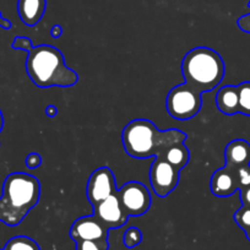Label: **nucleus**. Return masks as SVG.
<instances>
[{"instance_id":"1","label":"nucleus","mask_w":250,"mask_h":250,"mask_svg":"<svg viewBox=\"0 0 250 250\" xmlns=\"http://www.w3.org/2000/svg\"><path fill=\"white\" fill-rule=\"evenodd\" d=\"M188 135L178 129L158 130L151 120L135 119L123 129L122 141L125 152L138 160L156 157L175 144L184 143Z\"/></svg>"},{"instance_id":"2","label":"nucleus","mask_w":250,"mask_h":250,"mask_svg":"<svg viewBox=\"0 0 250 250\" xmlns=\"http://www.w3.org/2000/svg\"><path fill=\"white\" fill-rule=\"evenodd\" d=\"M41 183L33 175L15 172L5 178L0 196V222L15 227L38 204Z\"/></svg>"},{"instance_id":"3","label":"nucleus","mask_w":250,"mask_h":250,"mask_svg":"<svg viewBox=\"0 0 250 250\" xmlns=\"http://www.w3.org/2000/svg\"><path fill=\"white\" fill-rule=\"evenodd\" d=\"M26 71L37 87H71L79 81V75L68 68L62 52L53 45L41 44L28 52Z\"/></svg>"},{"instance_id":"4","label":"nucleus","mask_w":250,"mask_h":250,"mask_svg":"<svg viewBox=\"0 0 250 250\" xmlns=\"http://www.w3.org/2000/svg\"><path fill=\"white\" fill-rule=\"evenodd\" d=\"M180 69L185 83L201 93L217 87L226 71L222 57L208 47L189 50L183 58Z\"/></svg>"},{"instance_id":"5","label":"nucleus","mask_w":250,"mask_h":250,"mask_svg":"<svg viewBox=\"0 0 250 250\" xmlns=\"http://www.w3.org/2000/svg\"><path fill=\"white\" fill-rule=\"evenodd\" d=\"M201 92L188 83H180L168 92L166 100L167 112L177 120H189L201 109Z\"/></svg>"},{"instance_id":"6","label":"nucleus","mask_w":250,"mask_h":250,"mask_svg":"<svg viewBox=\"0 0 250 250\" xmlns=\"http://www.w3.org/2000/svg\"><path fill=\"white\" fill-rule=\"evenodd\" d=\"M178 168L170 165L161 156H156L150 168V183L158 198L169 195L179 183Z\"/></svg>"},{"instance_id":"7","label":"nucleus","mask_w":250,"mask_h":250,"mask_svg":"<svg viewBox=\"0 0 250 250\" xmlns=\"http://www.w3.org/2000/svg\"><path fill=\"white\" fill-rule=\"evenodd\" d=\"M123 208L129 216H143L151 206V195L147 188L139 182H129L117 191Z\"/></svg>"},{"instance_id":"8","label":"nucleus","mask_w":250,"mask_h":250,"mask_svg":"<svg viewBox=\"0 0 250 250\" xmlns=\"http://www.w3.org/2000/svg\"><path fill=\"white\" fill-rule=\"evenodd\" d=\"M117 193V180L108 167H101L92 172L87 183V199L91 205H97Z\"/></svg>"},{"instance_id":"9","label":"nucleus","mask_w":250,"mask_h":250,"mask_svg":"<svg viewBox=\"0 0 250 250\" xmlns=\"http://www.w3.org/2000/svg\"><path fill=\"white\" fill-rule=\"evenodd\" d=\"M108 229L95 215L78 218L70 228L74 242H97L108 244Z\"/></svg>"},{"instance_id":"10","label":"nucleus","mask_w":250,"mask_h":250,"mask_svg":"<svg viewBox=\"0 0 250 250\" xmlns=\"http://www.w3.org/2000/svg\"><path fill=\"white\" fill-rule=\"evenodd\" d=\"M118 191V190H117ZM93 215L108 228V229H114L120 228L126 223L129 215L125 212L120 204L119 198L117 193L110 195L105 200L101 201L97 205L92 206Z\"/></svg>"},{"instance_id":"11","label":"nucleus","mask_w":250,"mask_h":250,"mask_svg":"<svg viewBox=\"0 0 250 250\" xmlns=\"http://www.w3.org/2000/svg\"><path fill=\"white\" fill-rule=\"evenodd\" d=\"M210 190L217 198H228L238 190L234 169L222 167L216 170L210 179Z\"/></svg>"},{"instance_id":"12","label":"nucleus","mask_w":250,"mask_h":250,"mask_svg":"<svg viewBox=\"0 0 250 250\" xmlns=\"http://www.w3.org/2000/svg\"><path fill=\"white\" fill-rule=\"evenodd\" d=\"M226 167L235 169L242 166L250 165V144L243 139L230 141L225 150Z\"/></svg>"},{"instance_id":"13","label":"nucleus","mask_w":250,"mask_h":250,"mask_svg":"<svg viewBox=\"0 0 250 250\" xmlns=\"http://www.w3.org/2000/svg\"><path fill=\"white\" fill-rule=\"evenodd\" d=\"M47 0H19L18 11L21 21L27 26H35L44 15Z\"/></svg>"},{"instance_id":"14","label":"nucleus","mask_w":250,"mask_h":250,"mask_svg":"<svg viewBox=\"0 0 250 250\" xmlns=\"http://www.w3.org/2000/svg\"><path fill=\"white\" fill-rule=\"evenodd\" d=\"M216 104L220 112L226 115H234L239 113L238 86L226 85L221 87L216 95Z\"/></svg>"},{"instance_id":"15","label":"nucleus","mask_w":250,"mask_h":250,"mask_svg":"<svg viewBox=\"0 0 250 250\" xmlns=\"http://www.w3.org/2000/svg\"><path fill=\"white\" fill-rule=\"evenodd\" d=\"M160 156L179 170L183 169L190 160V152H189L187 146L184 145V143L175 144V145L170 146L167 150L163 151Z\"/></svg>"},{"instance_id":"16","label":"nucleus","mask_w":250,"mask_h":250,"mask_svg":"<svg viewBox=\"0 0 250 250\" xmlns=\"http://www.w3.org/2000/svg\"><path fill=\"white\" fill-rule=\"evenodd\" d=\"M3 250H41V248L32 238L18 235L9 239Z\"/></svg>"},{"instance_id":"17","label":"nucleus","mask_w":250,"mask_h":250,"mask_svg":"<svg viewBox=\"0 0 250 250\" xmlns=\"http://www.w3.org/2000/svg\"><path fill=\"white\" fill-rule=\"evenodd\" d=\"M238 96H239V113L250 117V81L238 85Z\"/></svg>"},{"instance_id":"18","label":"nucleus","mask_w":250,"mask_h":250,"mask_svg":"<svg viewBox=\"0 0 250 250\" xmlns=\"http://www.w3.org/2000/svg\"><path fill=\"white\" fill-rule=\"evenodd\" d=\"M143 240V233L139 228L130 227L125 230L124 237H123V243L128 249H133V248L138 247Z\"/></svg>"},{"instance_id":"19","label":"nucleus","mask_w":250,"mask_h":250,"mask_svg":"<svg viewBox=\"0 0 250 250\" xmlns=\"http://www.w3.org/2000/svg\"><path fill=\"white\" fill-rule=\"evenodd\" d=\"M234 221L238 227L242 228L243 230H247L250 228V208L249 206L242 205L239 210L235 211Z\"/></svg>"},{"instance_id":"20","label":"nucleus","mask_w":250,"mask_h":250,"mask_svg":"<svg viewBox=\"0 0 250 250\" xmlns=\"http://www.w3.org/2000/svg\"><path fill=\"white\" fill-rule=\"evenodd\" d=\"M234 172L238 182V190H243L245 188L250 187V165L235 168Z\"/></svg>"},{"instance_id":"21","label":"nucleus","mask_w":250,"mask_h":250,"mask_svg":"<svg viewBox=\"0 0 250 250\" xmlns=\"http://www.w3.org/2000/svg\"><path fill=\"white\" fill-rule=\"evenodd\" d=\"M75 250H108V244L97 242H76Z\"/></svg>"},{"instance_id":"22","label":"nucleus","mask_w":250,"mask_h":250,"mask_svg":"<svg viewBox=\"0 0 250 250\" xmlns=\"http://www.w3.org/2000/svg\"><path fill=\"white\" fill-rule=\"evenodd\" d=\"M11 47H13L14 49L30 52V50L33 48V44H32V41H31L28 37H15Z\"/></svg>"},{"instance_id":"23","label":"nucleus","mask_w":250,"mask_h":250,"mask_svg":"<svg viewBox=\"0 0 250 250\" xmlns=\"http://www.w3.org/2000/svg\"><path fill=\"white\" fill-rule=\"evenodd\" d=\"M41 165H42V157H41L40 153L32 152L26 157V166H27V168H30V169H36V168L40 167Z\"/></svg>"},{"instance_id":"24","label":"nucleus","mask_w":250,"mask_h":250,"mask_svg":"<svg viewBox=\"0 0 250 250\" xmlns=\"http://www.w3.org/2000/svg\"><path fill=\"white\" fill-rule=\"evenodd\" d=\"M249 8H250V1H249ZM237 25L240 31L245 33H250V13L247 15H243L242 18L238 19Z\"/></svg>"},{"instance_id":"25","label":"nucleus","mask_w":250,"mask_h":250,"mask_svg":"<svg viewBox=\"0 0 250 250\" xmlns=\"http://www.w3.org/2000/svg\"><path fill=\"white\" fill-rule=\"evenodd\" d=\"M239 196H240V201H242L243 205L249 206L250 208V187L245 188L243 190H239Z\"/></svg>"},{"instance_id":"26","label":"nucleus","mask_w":250,"mask_h":250,"mask_svg":"<svg viewBox=\"0 0 250 250\" xmlns=\"http://www.w3.org/2000/svg\"><path fill=\"white\" fill-rule=\"evenodd\" d=\"M62 28L60 25H54L52 27V30H50V36H52L53 38H59L60 36H62Z\"/></svg>"},{"instance_id":"27","label":"nucleus","mask_w":250,"mask_h":250,"mask_svg":"<svg viewBox=\"0 0 250 250\" xmlns=\"http://www.w3.org/2000/svg\"><path fill=\"white\" fill-rule=\"evenodd\" d=\"M0 27L4 28V30H10L11 28V22L8 19H4L1 13H0Z\"/></svg>"},{"instance_id":"28","label":"nucleus","mask_w":250,"mask_h":250,"mask_svg":"<svg viewBox=\"0 0 250 250\" xmlns=\"http://www.w3.org/2000/svg\"><path fill=\"white\" fill-rule=\"evenodd\" d=\"M45 113H47L48 117L53 118V117H55V115H57L58 109L54 107V105H49V107H47V109H45Z\"/></svg>"},{"instance_id":"29","label":"nucleus","mask_w":250,"mask_h":250,"mask_svg":"<svg viewBox=\"0 0 250 250\" xmlns=\"http://www.w3.org/2000/svg\"><path fill=\"white\" fill-rule=\"evenodd\" d=\"M3 126H4V117H3V113L0 110V131L3 130Z\"/></svg>"},{"instance_id":"30","label":"nucleus","mask_w":250,"mask_h":250,"mask_svg":"<svg viewBox=\"0 0 250 250\" xmlns=\"http://www.w3.org/2000/svg\"><path fill=\"white\" fill-rule=\"evenodd\" d=\"M245 235H247L248 240H249V242H250V228H249V229L245 230Z\"/></svg>"},{"instance_id":"31","label":"nucleus","mask_w":250,"mask_h":250,"mask_svg":"<svg viewBox=\"0 0 250 250\" xmlns=\"http://www.w3.org/2000/svg\"><path fill=\"white\" fill-rule=\"evenodd\" d=\"M0 250H1V249H0Z\"/></svg>"}]
</instances>
